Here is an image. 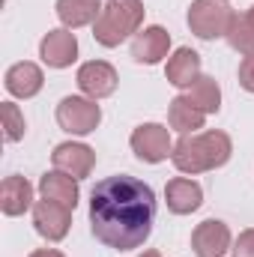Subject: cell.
Masks as SVG:
<instances>
[{
  "label": "cell",
  "mask_w": 254,
  "mask_h": 257,
  "mask_svg": "<svg viewBox=\"0 0 254 257\" xmlns=\"http://www.w3.org/2000/svg\"><path fill=\"white\" fill-rule=\"evenodd\" d=\"M230 153H233V141L227 132H218V128H209V132H194V135H183L177 144H174V153H171V162L180 174H206V171H215L221 165L230 162Z\"/></svg>",
  "instance_id": "obj_2"
},
{
  "label": "cell",
  "mask_w": 254,
  "mask_h": 257,
  "mask_svg": "<svg viewBox=\"0 0 254 257\" xmlns=\"http://www.w3.org/2000/svg\"><path fill=\"white\" fill-rule=\"evenodd\" d=\"M45 84V75L42 69L30 60H21V63L9 66L6 69V78H3V87L15 96V99H33Z\"/></svg>",
  "instance_id": "obj_13"
},
{
  "label": "cell",
  "mask_w": 254,
  "mask_h": 257,
  "mask_svg": "<svg viewBox=\"0 0 254 257\" xmlns=\"http://www.w3.org/2000/svg\"><path fill=\"white\" fill-rule=\"evenodd\" d=\"M245 18H248V24H251V27H254V6H251V9H248V12H245Z\"/></svg>",
  "instance_id": "obj_27"
},
{
  "label": "cell",
  "mask_w": 254,
  "mask_h": 257,
  "mask_svg": "<svg viewBox=\"0 0 254 257\" xmlns=\"http://www.w3.org/2000/svg\"><path fill=\"white\" fill-rule=\"evenodd\" d=\"M233 6L227 0H191L189 6V27L197 39H221L230 30Z\"/></svg>",
  "instance_id": "obj_4"
},
{
  "label": "cell",
  "mask_w": 254,
  "mask_h": 257,
  "mask_svg": "<svg viewBox=\"0 0 254 257\" xmlns=\"http://www.w3.org/2000/svg\"><path fill=\"white\" fill-rule=\"evenodd\" d=\"M39 57L42 63L51 66V69H66V66L75 63L78 57V39L69 27H57V30H48L39 42Z\"/></svg>",
  "instance_id": "obj_8"
},
{
  "label": "cell",
  "mask_w": 254,
  "mask_h": 257,
  "mask_svg": "<svg viewBox=\"0 0 254 257\" xmlns=\"http://www.w3.org/2000/svg\"><path fill=\"white\" fill-rule=\"evenodd\" d=\"M3 128H6V141L9 144L24 138V117H21L18 105H12V102H3Z\"/></svg>",
  "instance_id": "obj_22"
},
{
  "label": "cell",
  "mask_w": 254,
  "mask_h": 257,
  "mask_svg": "<svg viewBox=\"0 0 254 257\" xmlns=\"http://www.w3.org/2000/svg\"><path fill=\"white\" fill-rule=\"evenodd\" d=\"M165 200H168V209L174 215H191L203 203V189L189 177H174L165 186Z\"/></svg>",
  "instance_id": "obj_14"
},
{
  "label": "cell",
  "mask_w": 254,
  "mask_h": 257,
  "mask_svg": "<svg viewBox=\"0 0 254 257\" xmlns=\"http://www.w3.org/2000/svg\"><path fill=\"white\" fill-rule=\"evenodd\" d=\"M30 257H66V254H60V251H54V248H39V251H33Z\"/></svg>",
  "instance_id": "obj_25"
},
{
  "label": "cell",
  "mask_w": 254,
  "mask_h": 257,
  "mask_svg": "<svg viewBox=\"0 0 254 257\" xmlns=\"http://www.w3.org/2000/svg\"><path fill=\"white\" fill-rule=\"evenodd\" d=\"M165 75H168V84H174L180 90H189L200 78V54L191 51V48H177L174 57L165 66Z\"/></svg>",
  "instance_id": "obj_17"
},
{
  "label": "cell",
  "mask_w": 254,
  "mask_h": 257,
  "mask_svg": "<svg viewBox=\"0 0 254 257\" xmlns=\"http://www.w3.org/2000/svg\"><path fill=\"white\" fill-rule=\"evenodd\" d=\"M168 48H171V33L159 24L153 27H144L135 33L132 39V57L135 63H144V66H156L168 57Z\"/></svg>",
  "instance_id": "obj_11"
},
{
  "label": "cell",
  "mask_w": 254,
  "mask_h": 257,
  "mask_svg": "<svg viewBox=\"0 0 254 257\" xmlns=\"http://www.w3.org/2000/svg\"><path fill=\"white\" fill-rule=\"evenodd\" d=\"M132 153L147 162V165H159L165 162L171 153H174V141H171V132L159 123H144L132 132Z\"/></svg>",
  "instance_id": "obj_6"
},
{
  "label": "cell",
  "mask_w": 254,
  "mask_h": 257,
  "mask_svg": "<svg viewBox=\"0 0 254 257\" xmlns=\"http://www.w3.org/2000/svg\"><path fill=\"white\" fill-rule=\"evenodd\" d=\"M30 206H33V186L18 174L6 177L3 186H0V209H3V215L15 218V215H24Z\"/></svg>",
  "instance_id": "obj_15"
},
{
  "label": "cell",
  "mask_w": 254,
  "mask_h": 257,
  "mask_svg": "<svg viewBox=\"0 0 254 257\" xmlns=\"http://www.w3.org/2000/svg\"><path fill=\"white\" fill-rule=\"evenodd\" d=\"M239 87L245 93H254V54L242 57V63H239Z\"/></svg>",
  "instance_id": "obj_24"
},
{
  "label": "cell",
  "mask_w": 254,
  "mask_h": 257,
  "mask_svg": "<svg viewBox=\"0 0 254 257\" xmlns=\"http://www.w3.org/2000/svg\"><path fill=\"white\" fill-rule=\"evenodd\" d=\"M51 162H54L57 171H63V174L75 177V180H84V177H90V171L96 168V153H93L87 144H72V141H66V144H57V147H54Z\"/></svg>",
  "instance_id": "obj_12"
},
{
  "label": "cell",
  "mask_w": 254,
  "mask_h": 257,
  "mask_svg": "<svg viewBox=\"0 0 254 257\" xmlns=\"http://www.w3.org/2000/svg\"><path fill=\"white\" fill-rule=\"evenodd\" d=\"M227 45L233 48V51H239V54H254V27L248 24V18L245 15H233V21H230V30H227Z\"/></svg>",
  "instance_id": "obj_21"
},
{
  "label": "cell",
  "mask_w": 254,
  "mask_h": 257,
  "mask_svg": "<svg viewBox=\"0 0 254 257\" xmlns=\"http://www.w3.org/2000/svg\"><path fill=\"white\" fill-rule=\"evenodd\" d=\"M233 257H254V227L248 230H242L239 236H236V242H233Z\"/></svg>",
  "instance_id": "obj_23"
},
{
  "label": "cell",
  "mask_w": 254,
  "mask_h": 257,
  "mask_svg": "<svg viewBox=\"0 0 254 257\" xmlns=\"http://www.w3.org/2000/svg\"><path fill=\"white\" fill-rule=\"evenodd\" d=\"M99 12H102L99 0H57V18L69 30L84 27V24H96Z\"/></svg>",
  "instance_id": "obj_19"
},
{
  "label": "cell",
  "mask_w": 254,
  "mask_h": 257,
  "mask_svg": "<svg viewBox=\"0 0 254 257\" xmlns=\"http://www.w3.org/2000/svg\"><path fill=\"white\" fill-rule=\"evenodd\" d=\"M186 96H189L203 114H218V108H221V87L209 75H200L189 90H186Z\"/></svg>",
  "instance_id": "obj_20"
},
{
  "label": "cell",
  "mask_w": 254,
  "mask_h": 257,
  "mask_svg": "<svg viewBox=\"0 0 254 257\" xmlns=\"http://www.w3.org/2000/svg\"><path fill=\"white\" fill-rule=\"evenodd\" d=\"M57 123L69 135H90L102 123V108L90 96H66L57 105Z\"/></svg>",
  "instance_id": "obj_5"
},
{
  "label": "cell",
  "mask_w": 254,
  "mask_h": 257,
  "mask_svg": "<svg viewBox=\"0 0 254 257\" xmlns=\"http://www.w3.org/2000/svg\"><path fill=\"white\" fill-rule=\"evenodd\" d=\"M191 248L197 257H224L230 251V227L218 218H206L191 233Z\"/></svg>",
  "instance_id": "obj_10"
},
{
  "label": "cell",
  "mask_w": 254,
  "mask_h": 257,
  "mask_svg": "<svg viewBox=\"0 0 254 257\" xmlns=\"http://www.w3.org/2000/svg\"><path fill=\"white\" fill-rule=\"evenodd\" d=\"M33 227L39 236H45L48 242H60L69 227H72V209L54 200H36L33 203Z\"/></svg>",
  "instance_id": "obj_7"
},
{
  "label": "cell",
  "mask_w": 254,
  "mask_h": 257,
  "mask_svg": "<svg viewBox=\"0 0 254 257\" xmlns=\"http://www.w3.org/2000/svg\"><path fill=\"white\" fill-rule=\"evenodd\" d=\"M203 120H206V114L191 102L186 93L177 96V99H171V105H168V123H171V128H177L180 135H194L197 128H203Z\"/></svg>",
  "instance_id": "obj_18"
},
{
  "label": "cell",
  "mask_w": 254,
  "mask_h": 257,
  "mask_svg": "<svg viewBox=\"0 0 254 257\" xmlns=\"http://www.w3.org/2000/svg\"><path fill=\"white\" fill-rule=\"evenodd\" d=\"M144 3L141 0H108L93 24V39L105 48H117L141 30Z\"/></svg>",
  "instance_id": "obj_3"
},
{
  "label": "cell",
  "mask_w": 254,
  "mask_h": 257,
  "mask_svg": "<svg viewBox=\"0 0 254 257\" xmlns=\"http://www.w3.org/2000/svg\"><path fill=\"white\" fill-rule=\"evenodd\" d=\"M39 194L45 197V200H54V203H63L69 209H75L78 206V180L75 177H69L63 171H48V174H42V180H39Z\"/></svg>",
  "instance_id": "obj_16"
},
{
  "label": "cell",
  "mask_w": 254,
  "mask_h": 257,
  "mask_svg": "<svg viewBox=\"0 0 254 257\" xmlns=\"http://www.w3.org/2000/svg\"><path fill=\"white\" fill-rule=\"evenodd\" d=\"M138 257H162V254H159V251H156V248H147V251H144V254H138Z\"/></svg>",
  "instance_id": "obj_26"
},
{
  "label": "cell",
  "mask_w": 254,
  "mask_h": 257,
  "mask_svg": "<svg viewBox=\"0 0 254 257\" xmlns=\"http://www.w3.org/2000/svg\"><path fill=\"white\" fill-rule=\"evenodd\" d=\"M117 84H120L117 69L111 63H105V60H90V63H84L78 69V87H81V93L90 96V99H105V96H111V93L117 90Z\"/></svg>",
  "instance_id": "obj_9"
},
{
  "label": "cell",
  "mask_w": 254,
  "mask_h": 257,
  "mask_svg": "<svg viewBox=\"0 0 254 257\" xmlns=\"http://www.w3.org/2000/svg\"><path fill=\"white\" fill-rule=\"evenodd\" d=\"M156 224V194L147 183L117 174L90 192V230L93 236L117 251L141 248Z\"/></svg>",
  "instance_id": "obj_1"
}]
</instances>
